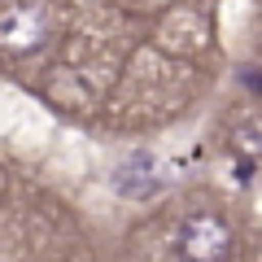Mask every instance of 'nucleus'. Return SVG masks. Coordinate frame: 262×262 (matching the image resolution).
Instances as JSON below:
<instances>
[]
</instances>
